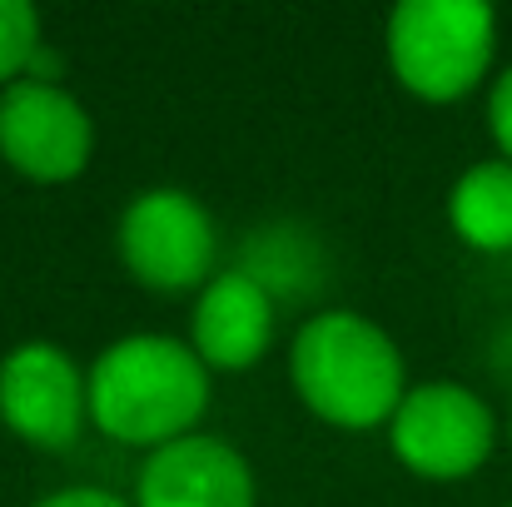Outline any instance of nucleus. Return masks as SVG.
I'll use <instances>...</instances> for the list:
<instances>
[{
    "mask_svg": "<svg viewBox=\"0 0 512 507\" xmlns=\"http://www.w3.org/2000/svg\"><path fill=\"white\" fill-rule=\"evenodd\" d=\"M294 388L299 398L339 428L393 423L403 403V353L373 319L329 309L294 338Z\"/></svg>",
    "mask_w": 512,
    "mask_h": 507,
    "instance_id": "obj_2",
    "label": "nucleus"
},
{
    "mask_svg": "<svg viewBox=\"0 0 512 507\" xmlns=\"http://www.w3.org/2000/svg\"><path fill=\"white\" fill-rule=\"evenodd\" d=\"M40 15L25 0H0V85L10 90L15 80L30 75V60L40 50Z\"/></svg>",
    "mask_w": 512,
    "mask_h": 507,
    "instance_id": "obj_12",
    "label": "nucleus"
},
{
    "mask_svg": "<svg viewBox=\"0 0 512 507\" xmlns=\"http://www.w3.org/2000/svg\"><path fill=\"white\" fill-rule=\"evenodd\" d=\"M120 259L145 289L184 294L214 269V219L184 189H145L120 219Z\"/></svg>",
    "mask_w": 512,
    "mask_h": 507,
    "instance_id": "obj_4",
    "label": "nucleus"
},
{
    "mask_svg": "<svg viewBox=\"0 0 512 507\" xmlns=\"http://www.w3.org/2000/svg\"><path fill=\"white\" fill-rule=\"evenodd\" d=\"M135 507H254V473L229 443L189 433L150 453Z\"/></svg>",
    "mask_w": 512,
    "mask_h": 507,
    "instance_id": "obj_8",
    "label": "nucleus"
},
{
    "mask_svg": "<svg viewBox=\"0 0 512 507\" xmlns=\"http://www.w3.org/2000/svg\"><path fill=\"white\" fill-rule=\"evenodd\" d=\"M90 150L95 125L70 90L40 80H15L0 90V160L10 169L40 184H60L90 165Z\"/></svg>",
    "mask_w": 512,
    "mask_h": 507,
    "instance_id": "obj_7",
    "label": "nucleus"
},
{
    "mask_svg": "<svg viewBox=\"0 0 512 507\" xmlns=\"http://www.w3.org/2000/svg\"><path fill=\"white\" fill-rule=\"evenodd\" d=\"M453 229L473 249H512V160H488L473 165L448 199Z\"/></svg>",
    "mask_w": 512,
    "mask_h": 507,
    "instance_id": "obj_10",
    "label": "nucleus"
},
{
    "mask_svg": "<svg viewBox=\"0 0 512 507\" xmlns=\"http://www.w3.org/2000/svg\"><path fill=\"white\" fill-rule=\"evenodd\" d=\"M209 408V368L179 338L135 334L90 368V418L125 448H165L194 433Z\"/></svg>",
    "mask_w": 512,
    "mask_h": 507,
    "instance_id": "obj_1",
    "label": "nucleus"
},
{
    "mask_svg": "<svg viewBox=\"0 0 512 507\" xmlns=\"http://www.w3.org/2000/svg\"><path fill=\"white\" fill-rule=\"evenodd\" d=\"M274 343V299L244 274L229 269L204 284L194 304V353L204 368H254Z\"/></svg>",
    "mask_w": 512,
    "mask_h": 507,
    "instance_id": "obj_9",
    "label": "nucleus"
},
{
    "mask_svg": "<svg viewBox=\"0 0 512 507\" xmlns=\"http://www.w3.org/2000/svg\"><path fill=\"white\" fill-rule=\"evenodd\" d=\"M90 413V378L55 343H20L0 358V418L30 448H70Z\"/></svg>",
    "mask_w": 512,
    "mask_h": 507,
    "instance_id": "obj_6",
    "label": "nucleus"
},
{
    "mask_svg": "<svg viewBox=\"0 0 512 507\" xmlns=\"http://www.w3.org/2000/svg\"><path fill=\"white\" fill-rule=\"evenodd\" d=\"M393 453L418 478H468L493 453V413L463 383H423L393 413Z\"/></svg>",
    "mask_w": 512,
    "mask_h": 507,
    "instance_id": "obj_5",
    "label": "nucleus"
},
{
    "mask_svg": "<svg viewBox=\"0 0 512 507\" xmlns=\"http://www.w3.org/2000/svg\"><path fill=\"white\" fill-rule=\"evenodd\" d=\"M488 125H493V140L503 145V155L512 160V70H503V80L493 85V100H488Z\"/></svg>",
    "mask_w": 512,
    "mask_h": 507,
    "instance_id": "obj_13",
    "label": "nucleus"
},
{
    "mask_svg": "<svg viewBox=\"0 0 512 507\" xmlns=\"http://www.w3.org/2000/svg\"><path fill=\"white\" fill-rule=\"evenodd\" d=\"M249 264H244V274L274 299V294H309L314 284H319V249H314V239L309 234H299L294 224H274V229H264V234H254V244H249Z\"/></svg>",
    "mask_w": 512,
    "mask_h": 507,
    "instance_id": "obj_11",
    "label": "nucleus"
},
{
    "mask_svg": "<svg viewBox=\"0 0 512 507\" xmlns=\"http://www.w3.org/2000/svg\"><path fill=\"white\" fill-rule=\"evenodd\" d=\"M498 20L483 0H403L388 15V65L423 100L468 95L493 65Z\"/></svg>",
    "mask_w": 512,
    "mask_h": 507,
    "instance_id": "obj_3",
    "label": "nucleus"
},
{
    "mask_svg": "<svg viewBox=\"0 0 512 507\" xmlns=\"http://www.w3.org/2000/svg\"><path fill=\"white\" fill-rule=\"evenodd\" d=\"M35 507H130L125 498L105 493V488H65V493H50L45 503Z\"/></svg>",
    "mask_w": 512,
    "mask_h": 507,
    "instance_id": "obj_14",
    "label": "nucleus"
}]
</instances>
